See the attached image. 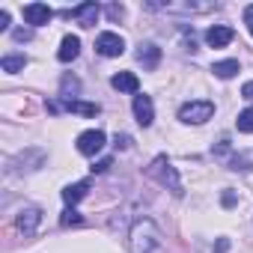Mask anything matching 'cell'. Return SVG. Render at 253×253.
I'll return each mask as SVG.
<instances>
[{
  "instance_id": "26",
  "label": "cell",
  "mask_w": 253,
  "mask_h": 253,
  "mask_svg": "<svg viewBox=\"0 0 253 253\" xmlns=\"http://www.w3.org/2000/svg\"><path fill=\"white\" fill-rule=\"evenodd\" d=\"M229 250V238H220L217 244H214V253H226Z\"/></svg>"
},
{
  "instance_id": "7",
  "label": "cell",
  "mask_w": 253,
  "mask_h": 253,
  "mask_svg": "<svg viewBox=\"0 0 253 253\" xmlns=\"http://www.w3.org/2000/svg\"><path fill=\"white\" fill-rule=\"evenodd\" d=\"M39 223H42V211H39L36 206H27V209H21V211H18V217H15V226H18L24 235H33Z\"/></svg>"
},
{
  "instance_id": "17",
  "label": "cell",
  "mask_w": 253,
  "mask_h": 253,
  "mask_svg": "<svg viewBox=\"0 0 253 253\" xmlns=\"http://www.w3.org/2000/svg\"><path fill=\"white\" fill-rule=\"evenodd\" d=\"M63 104H66L69 110H75V113H84V116H95V113L101 110L98 104H86V101H75V98H66Z\"/></svg>"
},
{
  "instance_id": "5",
  "label": "cell",
  "mask_w": 253,
  "mask_h": 253,
  "mask_svg": "<svg viewBox=\"0 0 253 253\" xmlns=\"http://www.w3.org/2000/svg\"><path fill=\"white\" fill-rule=\"evenodd\" d=\"M104 131H98V128H89V131H84V134H78V152L81 155H95V152H101L104 149Z\"/></svg>"
},
{
  "instance_id": "20",
  "label": "cell",
  "mask_w": 253,
  "mask_h": 253,
  "mask_svg": "<svg viewBox=\"0 0 253 253\" xmlns=\"http://www.w3.org/2000/svg\"><path fill=\"white\" fill-rule=\"evenodd\" d=\"M229 170H250V164H247V158H238V155H235V158L229 161Z\"/></svg>"
},
{
  "instance_id": "19",
  "label": "cell",
  "mask_w": 253,
  "mask_h": 253,
  "mask_svg": "<svg viewBox=\"0 0 253 253\" xmlns=\"http://www.w3.org/2000/svg\"><path fill=\"white\" fill-rule=\"evenodd\" d=\"M81 220H84V217H81V214H78V211H75L72 206H69V209L63 211V217H60V223H63V226H78Z\"/></svg>"
},
{
  "instance_id": "8",
  "label": "cell",
  "mask_w": 253,
  "mask_h": 253,
  "mask_svg": "<svg viewBox=\"0 0 253 253\" xmlns=\"http://www.w3.org/2000/svg\"><path fill=\"white\" fill-rule=\"evenodd\" d=\"M232 36H235L232 27H226V24H214V27L206 30V45H209V48H223V45L232 42Z\"/></svg>"
},
{
  "instance_id": "9",
  "label": "cell",
  "mask_w": 253,
  "mask_h": 253,
  "mask_svg": "<svg viewBox=\"0 0 253 253\" xmlns=\"http://www.w3.org/2000/svg\"><path fill=\"white\" fill-rule=\"evenodd\" d=\"M134 116H137V122L143 125V128H149V125L155 122V107H152L149 95H134Z\"/></svg>"
},
{
  "instance_id": "15",
  "label": "cell",
  "mask_w": 253,
  "mask_h": 253,
  "mask_svg": "<svg viewBox=\"0 0 253 253\" xmlns=\"http://www.w3.org/2000/svg\"><path fill=\"white\" fill-rule=\"evenodd\" d=\"M211 72H214L217 78L229 81V78H235V75H238V60H220V63H214V66H211Z\"/></svg>"
},
{
  "instance_id": "23",
  "label": "cell",
  "mask_w": 253,
  "mask_h": 253,
  "mask_svg": "<svg viewBox=\"0 0 253 253\" xmlns=\"http://www.w3.org/2000/svg\"><path fill=\"white\" fill-rule=\"evenodd\" d=\"M241 98H247V101H253V81H247V84L241 86Z\"/></svg>"
},
{
  "instance_id": "29",
  "label": "cell",
  "mask_w": 253,
  "mask_h": 253,
  "mask_svg": "<svg viewBox=\"0 0 253 253\" xmlns=\"http://www.w3.org/2000/svg\"><path fill=\"white\" fill-rule=\"evenodd\" d=\"M15 39L24 42V39H30V33H27V30H15Z\"/></svg>"
},
{
  "instance_id": "21",
  "label": "cell",
  "mask_w": 253,
  "mask_h": 253,
  "mask_svg": "<svg viewBox=\"0 0 253 253\" xmlns=\"http://www.w3.org/2000/svg\"><path fill=\"white\" fill-rule=\"evenodd\" d=\"M244 24H247L250 36H253V3H250V6H244Z\"/></svg>"
},
{
  "instance_id": "11",
  "label": "cell",
  "mask_w": 253,
  "mask_h": 253,
  "mask_svg": "<svg viewBox=\"0 0 253 253\" xmlns=\"http://www.w3.org/2000/svg\"><path fill=\"white\" fill-rule=\"evenodd\" d=\"M137 63H140L146 72H155V69H158V63H161V48H158V45H152V42L140 45V51H137Z\"/></svg>"
},
{
  "instance_id": "12",
  "label": "cell",
  "mask_w": 253,
  "mask_h": 253,
  "mask_svg": "<svg viewBox=\"0 0 253 253\" xmlns=\"http://www.w3.org/2000/svg\"><path fill=\"white\" fill-rule=\"evenodd\" d=\"M110 86H113V89H119V92H137L140 81H137V75H134V72H116V75L110 78Z\"/></svg>"
},
{
  "instance_id": "13",
  "label": "cell",
  "mask_w": 253,
  "mask_h": 253,
  "mask_svg": "<svg viewBox=\"0 0 253 253\" xmlns=\"http://www.w3.org/2000/svg\"><path fill=\"white\" fill-rule=\"evenodd\" d=\"M78 54H81V39H78V36H72V33H69V36H63L60 51H57V60H60V63H72Z\"/></svg>"
},
{
  "instance_id": "28",
  "label": "cell",
  "mask_w": 253,
  "mask_h": 253,
  "mask_svg": "<svg viewBox=\"0 0 253 253\" xmlns=\"http://www.w3.org/2000/svg\"><path fill=\"white\" fill-rule=\"evenodd\" d=\"M107 15H110V18H119V15H122V6H110Z\"/></svg>"
},
{
  "instance_id": "18",
  "label": "cell",
  "mask_w": 253,
  "mask_h": 253,
  "mask_svg": "<svg viewBox=\"0 0 253 253\" xmlns=\"http://www.w3.org/2000/svg\"><path fill=\"white\" fill-rule=\"evenodd\" d=\"M235 128H238L241 134H253V107H244V110L238 113V119H235Z\"/></svg>"
},
{
  "instance_id": "27",
  "label": "cell",
  "mask_w": 253,
  "mask_h": 253,
  "mask_svg": "<svg viewBox=\"0 0 253 253\" xmlns=\"http://www.w3.org/2000/svg\"><path fill=\"white\" fill-rule=\"evenodd\" d=\"M0 30H9V12H0Z\"/></svg>"
},
{
  "instance_id": "14",
  "label": "cell",
  "mask_w": 253,
  "mask_h": 253,
  "mask_svg": "<svg viewBox=\"0 0 253 253\" xmlns=\"http://www.w3.org/2000/svg\"><path fill=\"white\" fill-rule=\"evenodd\" d=\"M86 191H89V182H75V185L63 188V200H66L69 206H75V203H81V200L86 197Z\"/></svg>"
},
{
  "instance_id": "2",
  "label": "cell",
  "mask_w": 253,
  "mask_h": 253,
  "mask_svg": "<svg viewBox=\"0 0 253 253\" xmlns=\"http://www.w3.org/2000/svg\"><path fill=\"white\" fill-rule=\"evenodd\" d=\"M149 173H152V176H155V179H158V182H161L164 188H170V191H173L176 197H182V182H179V173H176V167H173V164H170V161H167L164 155L152 161Z\"/></svg>"
},
{
  "instance_id": "6",
  "label": "cell",
  "mask_w": 253,
  "mask_h": 253,
  "mask_svg": "<svg viewBox=\"0 0 253 253\" xmlns=\"http://www.w3.org/2000/svg\"><path fill=\"white\" fill-rule=\"evenodd\" d=\"M51 18H54V9L45 6V3H27V6H24V21H27L30 27H45Z\"/></svg>"
},
{
  "instance_id": "1",
  "label": "cell",
  "mask_w": 253,
  "mask_h": 253,
  "mask_svg": "<svg viewBox=\"0 0 253 253\" xmlns=\"http://www.w3.org/2000/svg\"><path fill=\"white\" fill-rule=\"evenodd\" d=\"M131 241V250L134 253H152L158 244H161V235H158V226L149 220V217H143V220H134V226H131V235H128Z\"/></svg>"
},
{
  "instance_id": "22",
  "label": "cell",
  "mask_w": 253,
  "mask_h": 253,
  "mask_svg": "<svg viewBox=\"0 0 253 253\" xmlns=\"http://www.w3.org/2000/svg\"><path fill=\"white\" fill-rule=\"evenodd\" d=\"M107 167H110V158H101V161H98V164H92L89 170H92V173H104Z\"/></svg>"
},
{
  "instance_id": "25",
  "label": "cell",
  "mask_w": 253,
  "mask_h": 253,
  "mask_svg": "<svg viewBox=\"0 0 253 253\" xmlns=\"http://www.w3.org/2000/svg\"><path fill=\"white\" fill-rule=\"evenodd\" d=\"M220 203H223L226 209H229V206H235V194H232V191H226V194L220 197Z\"/></svg>"
},
{
  "instance_id": "24",
  "label": "cell",
  "mask_w": 253,
  "mask_h": 253,
  "mask_svg": "<svg viewBox=\"0 0 253 253\" xmlns=\"http://www.w3.org/2000/svg\"><path fill=\"white\" fill-rule=\"evenodd\" d=\"M116 146H119V149H128V146H131V137H128V134H116Z\"/></svg>"
},
{
  "instance_id": "10",
  "label": "cell",
  "mask_w": 253,
  "mask_h": 253,
  "mask_svg": "<svg viewBox=\"0 0 253 253\" xmlns=\"http://www.w3.org/2000/svg\"><path fill=\"white\" fill-rule=\"evenodd\" d=\"M98 3H81V6H75V9H66V15L69 18H78L81 21V27H92L95 24V18H98Z\"/></svg>"
},
{
  "instance_id": "16",
  "label": "cell",
  "mask_w": 253,
  "mask_h": 253,
  "mask_svg": "<svg viewBox=\"0 0 253 253\" xmlns=\"http://www.w3.org/2000/svg\"><path fill=\"white\" fill-rule=\"evenodd\" d=\"M0 66H3V72L15 75V72H21V69L27 66V57H24V54H6L3 60H0Z\"/></svg>"
},
{
  "instance_id": "4",
  "label": "cell",
  "mask_w": 253,
  "mask_h": 253,
  "mask_svg": "<svg viewBox=\"0 0 253 253\" xmlns=\"http://www.w3.org/2000/svg\"><path fill=\"white\" fill-rule=\"evenodd\" d=\"M95 51H98L101 57H119V54L125 51V39H122L119 33L104 30V33H98V39H95Z\"/></svg>"
},
{
  "instance_id": "3",
  "label": "cell",
  "mask_w": 253,
  "mask_h": 253,
  "mask_svg": "<svg viewBox=\"0 0 253 253\" xmlns=\"http://www.w3.org/2000/svg\"><path fill=\"white\" fill-rule=\"evenodd\" d=\"M211 113H214L211 101H188V104L179 107V119L188 122V125H203V122L211 119Z\"/></svg>"
}]
</instances>
